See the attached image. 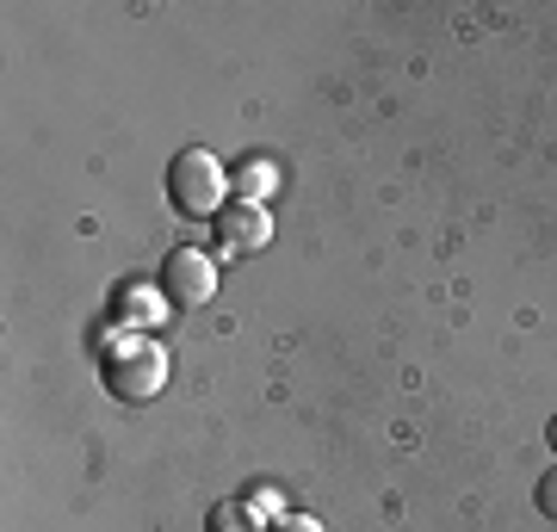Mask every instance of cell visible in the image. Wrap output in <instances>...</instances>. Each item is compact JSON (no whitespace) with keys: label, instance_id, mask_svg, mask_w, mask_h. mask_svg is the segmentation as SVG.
Returning <instances> with one entry per match:
<instances>
[{"label":"cell","instance_id":"1","mask_svg":"<svg viewBox=\"0 0 557 532\" xmlns=\"http://www.w3.org/2000/svg\"><path fill=\"white\" fill-rule=\"evenodd\" d=\"M168 193L186 218H218L223 198H230V180H223L211 149H180L174 168H168Z\"/></svg>","mask_w":557,"mask_h":532},{"label":"cell","instance_id":"2","mask_svg":"<svg viewBox=\"0 0 557 532\" xmlns=\"http://www.w3.org/2000/svg\"><path fill=\"white\" fill-rule=\"evenodd\" d=\"M106 378H112L119 396H156L161 378H168V354L156 341H124L119 354L106 359Z\"/></svg>","mask_w":557,"mask_h":532},{"label":"cell","instance_id":"3","mask_svg":"<svg viewBox=\"0 0 557 532\" xmlns=\"http://www.w3.org/2000/svg\"><path fill=\"white\" fill-rule=\"evenodd\" d=\"M161 292L174 297V304H205V297L218 292V267H211V255H199V248L168 255V267H161Z\"/></svg>","mask_w":557,"mask_h":532},{"label":"cell","instance_id":"4","mask_svg":"<svg viewBox=\"0 0 557 532\" xmlns=\"http://www.w3.org/2000/svg\"><path fill=\"white\" fill-rule=\"evenodd\" d=\"M205 532H260L255 502H218V508H211V520H205Z\"/></svg>","mask_w":557,"mask_h":532},{"label":"cell","instance_id":"5","mask_svg":"<svg viewBox=\"0 0 557 532\" xmlns=\"http://www.w3.org/2000/svg\"><path fill=\"white\" fill-rule=\"evenodd\" d=\"M230 242H236V248L267 242V218H260V211H236V218H230Z\"/></svg>","mask_w":557,"mask_h":532},{"label":"cell","instance_id":"6","mask_svg":"<svg viewBox=\"0 0 557 532\" xmlns=\"http://www.w3.org/2000/svg\"><path fill=\"white\" fill-rule=\"evenodd\" d=\"M539 514H552V520H557V471L539 477Z\"/></svg>","mask_w":557,"mask_h":532},{"label":"cell","instance_id":"7","mask_svg":"<svg viewBox=\"0 0 557 532\" xmlns=\"http://www.w3.org/2000/svg\"><path fill=\"white\" fill-rule=\"evenodd\" d=\"M273 532H322V520H304V514H292V520H278Z\"/></svg>","mask_w":557,"mask_h":532},{"label":"cell","instance_id":"8","mask_svg":"<svg viewBox=\"0 0 557 532\" xmlns=\"http://www.w3.org/2000/svg\"><path fill=\"white\" fill-rule=\"evenodd\" d=\"M545 440H552V453H557V415H552V428H545Z\"/></svg>","mask_w":557,"mask_h":532}]
</instances>
